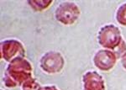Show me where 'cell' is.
<instances>
[{"instance_id": "3957f363", "label": "cell", "mask_w": 126, "mask_h": 90, "mask_svg": "<svg viewBox=\"0 0 126 90\" xmlns=\"http://www.w3.org/2000/svg\"><path fill=\"white\" fill-rule=\"evenodd\" d=\"M99 44L107 49H117L123 41L120 36L119 30L114 25H106L99 30Z\"/></svg>"}, {"instance_id": "7a4b0ae2", "label": "cell", "mask_w": 126, "mask_h": 90, "mask_svg": "<svg viewBox=\"0 0 126 90\" xmlns=\"http://www.w3.org/2000/svg\"><path fill=\"white\" fill-rule=\"evenodd\" d=\"M80 14V9L76 3L64 2L58 5L55 14L59 22L66 25H70L78 20Z\"/></svg>"}, {"instance_id": "5b68a950", "label": "cell", "mask_w": 126, "mask_h": 90, "mask_svg": "<svg viewBox=\"0 0 126 90\" xmlns=\"http://www.w3.org/2000/svg\"><path fill=\"white\" fill-rule=\"evenodd\" d=\"M63 66L64 59L59 52H47L40 59V67L48 73L59 72L63 68Z\"/></svg>"}, {"instance_id": "9c48e42d", "label": "cell", "mask_w": 126, "mask_h": 90, "mask_svg": "<svg viewBox=\"0 0 126 90\" xmlns=\"http://www.w3.org/2000/svg\"><path fill=\"white\" fill-rule=\"evenodd\" d=\"M117 19L119 24L126 25V3L122 5L118 10Z\"/></svg>"}, {"instance_id": "30bf717a", "label": "cell", "mask_w": 126, "mask_h": 90, "mask_svg": "<svg viewBox=\"0 0 126 90\" xmlns=\"http://www.w3.org/2000/svg\"><path fill=\"white\" fill-rule=\"evenodd\" d=\"M122 63H123L124 67L126 69V54H125L123 56V58H122Z\"/></svg>"}, {"instance_id": "52a82bcc", "label": "cell", "mask_w": 126, "mask_h": 90, "mask_svg": "<svg viewBox=\"0 0 126 90\" xmlns=\"http://www.w3.org/2000/svg\"><path fill=\"white\" fill-rule=\"evenodd\" d=\"M84 90H104L103 78L95 72H87L83 77Z\"/></svg>"}, {"instance_id": "277c9868", "label": "cell", "mask_w": 126, "mask_h": 90, "mask_svg": "<svg viewBox=\"0 0 126 90\" xmlns=\"http://www.w3.org/2000/svg\"><path fill=\"white\" fill-rule=\"evenodd\" d=\"M2 58L11 62L16 58L24 56L23 45L17 40H6L1 43Z\"/></svg>"}, {"instance_id": "8992f818", "label": "cell", "mask_w": 126, "mask_h": 90, "mask_svg": "<svg viewBox=\"0 0 126 90\" xmlns=\"http://www.w3.org/2000/svg\"><path fill=\"white\" fill-rule=\"evenodd\" d=\"M113 52L109 50H101L95 55L94 64L97 68L103 71L111 69L116 63V56Z\"/></svg>"}, {"instance_id": "6da1fadb", "label": "cell", "mask_w": 126, "mask_h": 90, "mask_svg": "<svg viewBox=\"0 0 126 90\" xmlns=\"http://www.w3.org/2000/svg\"><path fill=\"white\" fill-rule=\"evenodd\" d=\"M31 65L24 57L15 59L9 62L6 69L4 75L6 86H9L10 83H13V86H15L28 81L31 78Z\"/></svg>"}, {"instance_id": "ba28073f", "label": "cell", "mask_w": 126, "mask_h": 90, "mask_svg": "<svg viewBox=\"0 0 126 90\" xmlns=\"http://www.w3.org/2000/svg\"><path fill=\"white\" fill-rule=\"evenodd\" d=\"M28 3L34 10H43L52 3V1H29Z\"/></svg>"}]
</instances>
